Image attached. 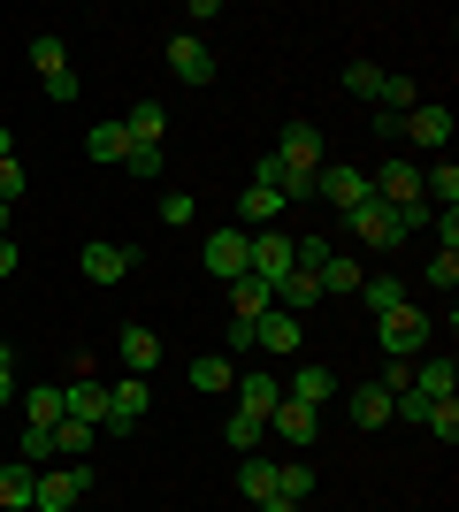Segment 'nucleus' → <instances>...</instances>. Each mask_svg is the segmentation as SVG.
<instances>
[{
	"mask_svg": "<svg viewBox=\"0 0 459 512\" xmlns=\"http://www.w3.org/2000/svg\"><path fill=\"white\" fill-rule=\"evenodd\" d=\"M291 268H299V237H291V230H253V237H245V276H253V283L276 291Z\"/></svg>",
	"mask_w": 459,
	"mask_h": 512,
	"instance_id": "obj_1",
	"label": "nucleus"
},
{
	"mask_svg": "<svg viewBox=\"0 0 459 512\" xmlns=\"http://www.w3.org/2000/svg\"><path fill=\"white\" fill-rule=\"evenodd\" d=\"M429 314L421 306H398V314H383L375 321V344H383V360H414V352H429Z\"/></svg>",
	"mask_w": 459,
	"mask_h": 512,
	"instance_id": "obj_2",
	"label": "nucleus"
},
{
	"mask_svg": "<svg viewBox=\"0 0 459 512\" xmlns=\"http://www.w3.org/2000/svg\"><path fill=\"white\" fill-rule=\"evenodd\" d=\"M345 230L360 237V245H368V253H391L398 237H406V222H398V207H383V199H360V207H345Z\"/></svg>",
	"mask_w": 459,
	"mask_h": 512,
	"instance_id": "obj_3",
	"label": "nucleus"
},
{
	"mask_svg": "<svg viewBox=\"0 0 459 512\" xmlns=\"http://www.w3.org/2000/svg\"><path fill=\"white\" fill-rule=\"evenodd\" d=\"M92 490V467H39V490H31V512H77V497Z\"/></svg>",
	"mask_w": 459,
	"mask_h": 512,
	"instance_id": "obj_4",
	"label": "nucleus"
},
{
	"mask_svg": "<svg viewBox=\"0 0 459 512\" xmlns=\"http://www.w3.org/2000/svg\"><path fill=\"white\" fill-rule=\"evenodd\" d=\"M368 192L383 199V207H398V214H406V207H421V169L406 161V153H391V161H383V169L368 176Z\"/></svg>",
	"mask_w": 459,
	"mask_h": 512,
	"instance_id": "obj_5",
	"label": "nucleus"
},
{
	"mask_svg": "<svg viewBox=\"0 0 459 512\" xmlns=\"http://www.w3.org/2000/svg\"><path fill=\"white\" fill-rule=\"evenodd\" d=\"M146 406H153L146 375H123V383H108V428H100V436H131V428L146 421Z\"/></svg>",
	"mask_w": 459,
	"mask_h": 512,
	"instance_id": "obj_6",
	"label": "nucleus"
},
{
	"mask_svg": "<svg viewBox=\"0 0 459 512\" xmlns=\"http://www.w3.org/2000/svg\"><path fill=\"white\" fill-rule=\"evenodd\" d=\"M314 199H329L337 214L360 207V199H368V169H352V161H322V169H314Z\"/></svg>",
	"mask_w": 459,
	"mask_h": 512,
	"instance_id": "obj_7",
	"label": "nucleus"
},
{
	"mask_svg": "<svg viewBox=\"0 0 459 512\" xmlns=\"http://www.w3.org/2000/svg\"><path fill=\"white\" fill-rule=\"evenodd\" d=\"M398 138H406V146H452V107L414 100L406 115H398Z\"/></svg>",
	"mask_w": 459,
	"mask_h": 512,
	"instance_id": "obj_8",
	"label": "nucleus"
},
{
	"mask_svg": "<svg viewBox=\"0 0 459 512\" xmlns=\"http://www.w3.org/2000/svg\"><path fill=\"white\" fill-rule=\"evenodd\" d=\"M299 344H306V321L284 314V306H268V314L253 321V352H276V360H291Z\"/></svg>",
	"mask_w": 459,
	"mask_h": 512,
	"instance_id": "obj_9",
	"label": "nucleus"
},
{
	"mask_svg": "<svg viewBox=\"0 0 459 512\" xmlns=\"http://www.w3.org/2000/svg\"><path fill=\"white\" fill-rule=\"evenodd\" d=\"M268 153H276V161H284L291 176H314V169H322V130H314V123H291V130H284V138H276Z\"/></svg>",
	"mask_w": 459,
	"mask_h": 512,
	"instance_id": "obj_10",
	"label": "nucleus"
},
{
	"mask_svg": "<svg viewBox=\"0 0 459 512\" xmlns=\"http://www.w3.org/2000/svg\"><path fill=\"white\" fill-rule=\"evenodd\" d=\"M77 268H85V283H100V291H108V283H123L138 268L131 253H123V245H108V237H92L85 253H77Z\"/></svg>",
	"mask_w": 459,
	"mask_h": 512,
	"instance_id": "obj_11",
	"label": "nucleus"
},
{
	"mask_svg": "<svg viewBox=\"0 0 459 512\" xmlns=\"http://www.w3.org/2000/svg\"><path fill=\"white\" fill-rule=\"evenodd\" d=\"M199 260H207V276L238 283V276H245V230H238V222H230V230H215L207 245H199Z\"/></svg>",
	"mask_w": 459,
	"mask_h": 512,
	"instance_id": "obj_12",
	"label": "nucleus"
},
{
	"mask_svg": "<svg viewBox=\"0 0 459 512\" xmlns=\"http://www.w3.org/2000/svg\"><path fill=\"white\" fill-rule=\"evenodd\" d=\"M268 428H276V436H284L291 451H314V436H322V413H314V406H299V398H284V406L268 413Z\"/></svg>",
	"mask_w": 459,
	"mask_h": 512,
	"instance_id": "obj_13",
	"label": "nucleus"
},
{
	"mask_svg": "<svg viewBox=\"0 0 459 512\" xmlns=\"http://www.w3.org/2000/svg\"><path fill=\"white\" fill-rule=\"evenodd\" d=\"M238 413H253V421H268V413L284 406V383H276V375H268V367H253V375H238Z\"/></svg>",
	"mask_w": 459,
	"mask_h": 512,
	"instance_id": "obj_14",
	"label": "nucleus"
},
{
	"mask_svg": "<svg viewBox=\"0 0 459 512\" xmlns=\"http://www.w3.org/2000/svg\"><path fill=\"white\" fill-rule=\"evenodd\" d=\"M62 413L85 428H108V383H92V375H77V383L62 390Z\"/></svg>",
	"mask_w": 459,
	"mask_h": 512,
	"instance_id": "obj_15",
	"label": "nucleus"
},
{
	"mask_svg": "<svg viewBox=\"0 0 459 512\" xmlns=\"http://www.w3.org/2000/svg\"><path fill=\"white\" fill-rule=\"evenodd\" d=\"M169 69H176V85H215V54L184 31V39H169Z\"/></svg>",
	"mask_w": 459,
	"mask_h": 512,
	"instance_id": "obj_16",
	"label": "nucleus"
},
{
	"mask_svg": "<svg viewBox=\"0 0 459 512\" xmlns=\"http://www.w3.org/2000/svg\"><path fill=\"white\" fill-rule=\"evenodd\" d=\"M314 276H322V299H352L368 268H360V253H337V245H329V260L314 268Z\"/></svg>",
	"mask_w": 459,
	"mask_h": 512,
	"instance_id": "obj_17",
	"label": "nucleus"
},
{
	"mask_svg": "<svg viewBox=\"0 0 459 512\" xmlns=\"http://www.w3.org/2000/svg\"><path fill=\"white\" fill-rule=\"evenodd\" d=\"M352 299H368V314L383 321V314H398V306H414V291H406V283L383 268V276H360V291H352Z\"/></svg>",
	"mask_w": 459,
	"mask_h": 512,
	"instance_id": "obj_18",
	"label": "nucleus"
},
{
	"mask_svg": "<svg viewBox=\"0 0 459 512\" xmlns=\"http://www.w3.org/2000/svg\"><path fill=\"white\" fill-rule=\"evenodd\" d=\"M123 138H131V146H161V138H169V107H161V100H138L131 115H123Z\"/></svg>",
	"mask_w": 459,
	"mask_h": 512,
	"instance_id": "obj_19",
	"label": "nucleus"
},
{
	"mask_svg": "<svg viewBox=\"0 0 459 512\" xmlns=\"http://www.w3.org/2000/svg\"><path fill=\"white\" fill-rule=\"evenodd\" d=\"M31 490H39V467L0 459V512H31Z\"/></svg>",
	"mask_w": 459,
	"mask_h": 512,
	"instance_id": "obj_20",
	"label": "nucleus"
},
{
	"mask_svg": "<svg viewBox=\"0 0 459 512\" xmlns=\"http://www.w3.org/2000/svg\"><path fill=\"white\" fill-rule=\"evenodd\" d=\"M115 352H123V367H131V375H153V367H161V337H153V329H123V337H115Z\"/></svg>",
	"mask_w": 459,
	"mask_h": 512,
	"instance_id": "obj_21",
	"label": "nucleus"
},
{
	"mask_svg": "<svg viewBox=\"0 0 459 512\" xmlns=\"http://www.w3.org/2000/svg\"><path fill=\"white\" fill-rule=\"evenodd\" d=\"M276 214H284V199L261 192V184H245V199H238V230L245 237H253V230H276Z\"/></svg>",
	"mask_w": 459,
	"mask_h": 512,
	"instance_id": "obj_22",
	"label": "nucleus"
},
{
	"mask_svg": "<svg viewBox=\"0 0 459 512\" xmlns=\"http://www.w3.org/2000/svg\"><path fill=\"white\" fill-rule=\"evenodd\" d=\"M284 398H299V406H314V413H322L329 398H337V375H329V367H299V375L284 383Z\"/></svg>",
	"mask_w": 459,
	"mask_h": 512,
	"instance_id": "obj_23",
	"label": "nucleus"
},
{
	"mask_svg": "<svg viewBox=\"0 0 459 512\" xmlns=\"http://www.w3.org/2000/svg\"><path fill=\"white\" fill-rule=\"evenodd\" d=\"M414 390L429 398V406H437V398H459V367H452V352H444V360H421V367H414Z\"/></svg>",
	"mask_w": 459,
	"mask_h": 512,
	"instance_id": "obj_24",
	"label": "nucleus"
},
{
	"mask_svg": "<svg viewBox=\"0 0 459 512\" xmlns=\"http://www.w3.org/2000/svg\"><path fill=\"white\" fill-rule=\"evenodd\" d=\"M238 490L253 497V505H268V497H276V459H261V451H245V459H238Z\"/></svg>",
	"mask_w": 459,
	"mask_h": 512,
	"instance_id": "obj_25",
	"label": "nucleus"
},
{
	"mask_svg": "<svg viewBox=\"0 0 459 512\" xmlns=\"http://www.w3.org/2000/svg\"><path fill=\"white\" fill-rule=\"evenodd\" d=\"M238 383V360H222V352H199L192 360V390L199 398H215V390H230Z\"/></svg>",
	"mask_w": 459,
	"mask_h": 512,
	"instance_id": "obj_26",
	"label": "nucleus"
},
{
	"mask_svg": "<svg viewBox=\"0 0 459 512\" xmlns=\"http://www.w3.org/2000/svg\"><path fill=\"white\" fill-rule=\"evenodd\" d=\"M92 436H100V428L69 421V413H62V421H54V428H46V444H54V459H69V467H77V451H92Z\"/></svg>",
	"mask_w": 459,
	"mask_h": 512,
	"instance_id": "obj_27",
	"label": "nucleus"
},
{
	"mask_svg": "<svg viewBox=\"0 0 459 512\" xmlns=\"http://www.w3.org/2000/svg\"><path fill=\"white\" fill-rule=\"evenodd\" d=\"M31 69H39V85L69 69V39H62V31H39V39H31Z\"/></svg>",
	"mask_w": 459,
	"mask_h": 512,
	"instance_id": "obj_28",
	"label": "nucleus"
},
{
	"mask_svg": "<svg viewBox=\"0 0 459 512\" xmlns=\"http://www.w3.org/2000/svg\"><path fill=\"white\" fill-rule=\"evenodd\" d=\"M268 306H276V299H268V283H253V276L230 283V321H261Z\"/></svg>",
	"mask_w": 459,
	"mask_h": 512,
	"instance_id": "obj_29",
	"label": "nucleus"
},
{
	"mask_svg": "<svg viewBox=\"0 0 459 512\" xmlns=\"http://www.w3.org/2000/svg\"><path fill=\"white\" fill-rule=\"evenodd\" d=\"M391 421V390L368 383V390H352V428H383Z\"/></svg>",
	"mask_w": 459,
	"mask_h": 512,
	"instance_id": "obj_30",
	"label": "nucleus"
},
{
	"mask_svg": "<svg viewBox=\"0 0 459 512\" xmlns=\"http://www.w3.org/2000/svg\"><path fill=\"white\" fill-rule=\"evenodd\" d=\"M123 153H131L123 123H92V130H85V161H123Z\"/></svg>",
	"mask_w": 459,
	"mask_h": 512,
	"instance_id": "obj_31",
	"label": "nucleus"
},
{
	"mask_svg": "<svg viewBox=\"0 0 459 512\" xmlns=\"http://www.w3.org/2000/svg\"><path fill=\"white\" fill-rule=\"evenodd\" d=\"M276 497L306 505V497H314V467H306V459H276Z\"/></svg>",
	"mask_w": 459,
	"mask_h": 512,
	"instance_id": "obj_32",
	"label": "nucleus"
},
{
	"mask_svg": "<svg viewBox=\"0 0 459 512\" xmlns=\"http://www.w3.org/2000/svg\"><path fill=\"white\" fill-rule=\"evenodd\" d=\"M16 406H23V428H54L62 421V390H23Z\"/></svg>",
	"mask_w": 459,
	"mask_h": 512,
	"instance_id": "obj_33",
	"label": "nucleus"
},
{
	"mask_svg": "<svg viewBox=\"0 0 459 512\" xmlns=\"http://www.w3.org/2000/svg\"><path fill=\"white\" fill-rule=\"evenodd\" d=\"M421 199H437V207H452V199H459V169H452V161L421 169Z\"/></svg>",
	"mask_w": 459,
	"mask_h": 512,
	"instance_id": "obj_34",
	"label": "nucleus"
},
{
	"mask_svg": "<svg viewBox=\"0 0 459 512\" xmlns=\"http://www.w3.org/2000/svg\"><path fill=\"white\" fill-rule=\"evenodd\" d=\"M421 428H429V436H437V444L452 451V444H459V398H437V406H429V421H421Z\"/></svg>",
	"mask_w": 459,
	"mask_h": 512,
	"instance_id": "obj_35",
	"label": "nucleus"
},
{
	"mask_svg": "<svg viewBox=\"0 0 459 512\" xmlns=\"http://www.w3.org/2000/svg\"><path fill=\"white\" fill-rule=\"evenodd\" d=\"M345 92L375 107V100H383V69H375V62H352V69H345Z\"/></svg>",
	"mask_w": 459,
	"mask_h": 512,
	"instance_id": "obj_36",
	"label": "nucleus"
},
{
	"mask_svg": "<svg viewBox=\"0 0 459 512\" xmlns=\"http://www.w3.org/2000/svg\"><path fill=\"white\" fill-rule=\"evenodd\" d=\"M230 451H261V436H268V421H253V413H230Z\"/></svg>",
	"mask_w": 459,
	"mask_h": 512,
	"instance_id": "obj_37",
	"label": "nucleus"
},
{
	"mask_svg": "<svg viewBox=\"0 0 459 512\" xmlns=\"http://www.w3.org/2000/svg\"><path fill=\"white\" fill-rule=\"evenodd\" d=\"M414 100H421V92L406 85V77H383V100H375V107H383V115H406Z\"/></svg>",
	"mask_w": 459,
	"mask_h": 512,
	"instance_id": "obj_38",
	"label": "nucleus"
},
{
	"mask_svg": "<svg viewBox=\"0 0 459 512\" xmlns=\"http://www.w3.org/2000/svg\"><path fill=\"white\" fill-rule=\"evenodd\" d=\"M192 214H199V199H192V192H161V222H169V230H184Z\"/></svg>",
	"mask_w": 459,
	"mask_h": 512,
	"instance_id": "obj_39",
	"label": "nucleus"
},
{
	"mask_svg": "<svg viewBox=\"0 0 459 512\" xmlns=\"http://www.w3.org/2000/svg\"><path fill=\"white\" fill-rule=\"evenodd\" d=\"M123 169H131L138 184H153V176H161V146H131V153H123Z\"/></svg>",
	"mask_w": 459,
	"mask_h": 512,
	"instance_id": "obj_40",
	"label": "nucleus"
},
{
	"mask_svg": "<svg viewBox=\"0 0 459 512\" xmlns=\"http://www.w3.org/2000/svg\"><path fill=\"white\" fill-rule=\"evenodd\" d=\"M23 184H31V176H23V161H16V153H8V161H0V199L16 207V199H23Z\"/></svg>",
	"mask_w": 459,
	"mask_h": 512,
	"instance_id": "obj_41",
	"label": "nucleus"
},
{
	"mask_svg": "<svg viewBox=\"0 0 459 512\" xmlns=\"http://www.w3.org/2000/svg\"><path fill=\"white\" fill-rule=\"evenodd\" d=\"M375 383L391 390V398H398V390H414V360H383V375H375Z\"/></svg>",
	"mask_w": 459,
	"mask_h": 512,
	"instance_id": "obj_42",
	"label": "nucleus"
},
{
	"mask_svg": "<svg viewBox=\"0 0 459 512\" xmlns=\"http://www.w3.org/2000/svg\"><path fill=\"white\" fill-rule=\"evenodd\" d=\"M16 398H23V390H16V352H8V344H0V413L16 406Z\"/></svg>",
	"mask_w": 459,
	"mask_h": 512,
	"instance_id": "obj_43",
	"label": "nucleus"
},
{
	"mask_svg": "<svg viewBox=\"0 0 459 512\" xmlns=\"http://www.w3.org/2000/svg\"><path fill=\"white\" fill-rule=\"evenodd\" d=\"M429 283H437V291H452V283H459V253H444V245H437V260H429Z\"/></svg>",
	"mask_w": 459,
	"mask_h": 512,
	"instance_id": "obj_44",
	"label": "nucleus"
},
{
	"mask_svg": "<svg viewBox=\"0 0 459 512\" xmlns=\"http://www.w3.org/2000/svg\"><path fill=\"white\" fill-rule=\"evenodd\" d=\"M222 344H230L222 360H238V352H253V321H230V329H222Z\"/></svg>",
	"mask_w": 459,
	"mask_h": 512,
	"instance_id": "obj_45",
	"label": "nucleus"
},
{
	"mask_svg": "<svg viewBox=\"0 0 459 512\" xmlns=\"http://www.w3.org/2000/svg\"><path fill=\"white\" fill-rule=\"evenodd\" d=\"M437 245H444V253H459V207H437Z\"/></svg>",
	"mask_w": 459,
	"mask_h": 512,
	"instance_id": "obj_46",
	"label": "nucleus"
},
{
	"mask_svg": "<svg viewBox=\"0 0 459 512\" xmlns=\"http://www.w3.org/2000/svg\"><path fill=\"white\" fill-rule=\"evenodd\" d=\"M77 92H85V85H77V69H62V77H46V100H77Z\"/></svg>",
	"mask_w": 459,
	"mask_h": 512,
	"instance_id": "obj_47",
	"label": "nucleus"
},
{
	"mask_svg": "<svg viewBox=\"0 0 459 512\" xmlns=\"http://www.w3.org/2000/svg\"><path fill=\"white\" fill-rule=\"evenodd\" d=\"M0 276H16V237H0Z\"/></svg>",
	"mask_w": 459,
	"mask_h": 512,
	"instance_id": "obj_48",
	"label": "nucleus"
},
{
	"mask_svg": "<svg viewBox=\"0 0 459 512\" xmlns=\"http://www.w3.org/2000/svg\"><path fill=\"white\" fill-rule=\"evenodd\" d=\"M261 512H306V505H291V497H268V505Z\"/></svg>",
	"mask_w": 459,
	"mask_h": 512,
	"instance_id": "obj_49",
	"label": "nucleus"
},
{
	"mask_svg": "<svg viewBox=\"0 0 459 512\" xmlns=\"http://www.w3.org/2000/svg\"><path fill=\"white\" fill-rule=\"evenodd\" d=\"M8 153H16V130H8V123H0V161H8Z\"/></svg>",
	"mask_w": 459,
	"mask_h": 512,
	"instance_id": "obj_50",
	"label": "nucleus"
},
{
	"mask_svg": "<svg viewBox=\"0 0 459 512\" xmlns=\"http://www.w3.org/2000/svg\"><path fill=\"white\" fill-rule=\"evenodd\" d=\"M0 237H8V199H0Z\"/></svg>",
	"mask_w": 459,
	"mask_h": 512,
	"instance_id": "obj_51",
	"label": "nucleus"
},
{
	"mask_svg": "<svg viewBox=\"0 0 459 512\" xmlns=\"http://www.w3.org/2000/svg\"><path fill=\"white\" fill-rule=\"evenodd\" d=\"M0 459H8V444H0Z\"/></svg>",
	"mask_w": 459,
	"mask_h": 512,
	"instance_id": "obj_52",
	"label": "nucleus"
}]
</instances>
